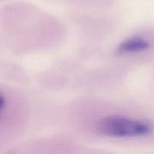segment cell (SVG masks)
<instances>
[{
    "label": "cell",
    "mask_w": 154,
    "mask_h": 154,
    "mask_svg": "<svg viewBox=\"0 0 154 154\" xmlns=\"http://www.w3.org/2000/svg\"><path fill=\"white\" fill-rule=\"evenodd\" d=\"M149 47L148 42L141 38L135 37L129 38L120 44L117 49V53L120 54L138 52L144 51Z\"/></svg>",
    "instance_id": "obj_2"
},
{
    "label": "cell",
    "mask_w": 154,
    "mask_h": 154,
    "mask_svg": "<svg viewBox=\"0 0 154 154\" xmlns=\"http://www.w3.org/2000/svg\"><path fill=\"white\" fill-rule=\"evenodd\" d=\"M102 134L111 137H132L146 135L152 130L148 123L130 120L121 116H111L103 119L99 124Z\"/></svg>",
    "instance_id": "obj_1"
},
{
    "label": "cell",
    "mask_w": 154,
    "mask_h": 154,
    "mask_svg": "<svg viewBox=\"0 0 154 154\" xmlns=\"http://www.w3.org/2000/svg\"><path fill=\"white\" fill-rule=\"evenodd\" d=\"M4 104H5L4 99H3L2 96L0 95V110L3 108V106H4Z\"/></svg>",
    "instance_id": "obj_3"
}]
</instances>
